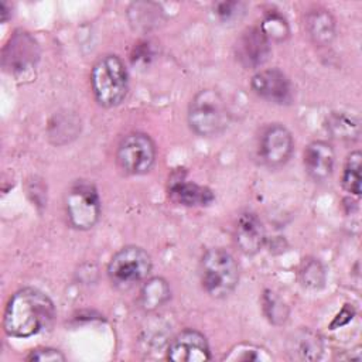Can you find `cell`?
<instances>
[{"label":"cell","mask_w":362,"mask_h":362,"mask_svg":"<svg viewBox=\"0 0 362 362\" xmlns=\"http://www.w3.org/2000/svg\"><path fill=\"white\" fill-rule=\"evenodd\" d=\"M90 85L96 102L103 107L120 105L129 89L127 69L117 55H103L90 72Z\"/></svg>","instance_id":"2"},{"label":"cell","mask_w":362,"mask_h":362,"mask_svg":"<svg viewBox=\"0 0 362 362\" xmlns=\"http://www.w3.org/2000/svg\"><path fill=\"white\" fill-rule=\"evenodd\" d=\"M151 266V257L143 247L124 246L110 259L107 276L115 287L126 290L146 280Z\"/></svg>","instance_id":"5"},{"label":"cell","mask_w":362,"mask_h":362,"mask_svg":"<svg viewBox=\"0 0 362 362\" xmlns=\"http://www.w3.org/2000/svg\"><path fill=\"white\" fill-rule=\"evenodd\" d=\"M293 136L290 130L279 123L267 126L260 137L259 156L270 168L286 164L293 153Z\"/></svg>","instance_id":"9"},{"label":"cell","mask_w":362,"mask_h":362,"mask_svg":"<svg viewBox=\"0 0 362 362\" xmlns=\"http://www.w3.org/2000/svg\"><path fill=\"white\" fill-rule=\"evenodd\" d=\"M305 30L314 44L328 45L335 37V18L327 8H313L305 16Z\"/></svg>","instance_id":"16"},{"label":"cell","mask_w":362,"mask_h":362,"mask_svg":"<svg viewBox=\"0 0 362 362\" xmlns=\"http://www.w3.org/2000/svg\"><path fill=\"white\" fill-rule=\"evenodd\" d=\"M171 298V288L163 277H151L146 280L140 290L139 303L143 310L154 311Z\"/></svg>","instance_id":"18"},{"label":"cell","mask_w":362,"mask_h":362,"mask_svg":"<svg viewBox=\"0 0 362 362\" xmlns=\"http://www.w3.org/2000/svg\"><path fill=\"white\" fill-rule=\"evenodd\" d=\"M300 281L305 288L317 290L321 288L325 283V270L318 259L307 257L301 262L300 266Z\"/></svg>","instance_id":"23"},{"label":"cell","mask_w":362,"mask_h":362,"mask_svg":"<svg viewBox=\"0 0 362 362\" xmlns=\"http://www.w3.org/2000/svg\"><path fill=\"white\" fill-rule=\"evenodd\" d=\"M160 16V7L153 3H133L129 8L130 23L136 28H148L150 25L157 24Z\"/></svg>","instance_id":"22"},{"label":"cell","mask_w":362,"mask_h":362,"mask_svg":"<svg viewBox=\"0 0 362 362\" xmlns=\"http://www.w3.org/2000/svg\"><path fill=\"white\" fill-rule=\"evenodd\" d=\"M361 168H362V154L358 150L352 151L345 161L341 182H342V187L354 195L361 194Z\"/></svg>","instance_id":"20"},{"label":"cell","mask_w":362,"mask_h":362,"mask_svg":"<svg viewBox=\"0 0 362 362\" xmlns=\"http://www.w3.org/2000/svg\"><path fill=\"white\" fill-rule=\"evenodd\" d=\"M167 358L174 362H204L211 359V351L204 334L184 329L170 342Z\"/></svg>","instance_id":"11"},{"label":"cell","mask_w":362,"mask_h":362,"mask_svg":"<svg viewBox=\"0 0 362 362\" xmlns=\"http://www.w3.org/2000/svg\"><path fill=\"white\" fill-rule=\"evenodd\" d=\"M27 361H37V362H62L65 361V355L54 348H35L33 349Z\"/></svg>","instance_id":"27"},{"label":"cell","mask_w":362,"mask_h":362,"mask_svg":"<svg viewBox=\"0 0 362 362\" xmlns=\"http://www.w3.org/2000/svg\"><path fill=\"white\" fill-rule=\"evenodd\" d=\"M233 239L239 250L245 255L257 253L266 240V232L262 221L253 212H242L235 222Z\"/></svg>","instance_id":"13"},{"label":"cell","mask_w":362,"mask_h":362,"mask_svg":"<svg viewBox=\"0 0 362 362\" xmlns=\"http://www.w3.org/2000/svg\"><path fill=\"white\" fill-rule=\"evenodd\" d=\"M120 168L132 175L148 173L156 161V144L146 133H130L123 137L116 153Z\"/></svg>","instance_id":"7"},{"label":"cell","mask_w":362,"mask_h":362,"mask_svg":"<svg viewBox=\"0 0 362 362\" xmlns=\"http://www.w3.org/2000/svg\"><path fill=\"white\" fill-rule=\"evenodd\" d=\"M0 14H1V21H7L8 17H10V13H8V6L6 1H1L0 3Z\"/></svg>","instance_id":"29"},{"label":"cell","mask_w":362,"mask_h":362,"mask_svg":"<svg viewBox=\"0 0 362 362\" xmlns=\"http://www.w3.org/2000/svg\"><path fill=\"white\" fill-rule=\"evenodd\" d=\"M226 361H270L272 356L266 349L253 345V344H238L235 345L228 355H225Z\"/></svg>","instance_id":"25"},{"label":"cell","mask_w":362,"mask_h":362,"mask_svg":"<svg viewBox=\"0 0 362 362\" xmlns=\"http://www.w3.org/2000/svg\"><path fill=\"white\" fill-rule=\"evenodd\" d=\"M229 123V112L225 99L215 89H202L188 106V124L194 133L202 137L221 134Z\"/></svg>","instance_id":"4"},{"label":"cell","mask_w":362,"mask_h":362,"mask_svg":"<svg viewBox=\"0 0 362 362\" xmlns=\"http://www.w3.org/2000/svg\"><path fill=\"white\" fill-rule=\"evenodd\" d=\"M199 279L202 288L215 298L229 296L239 281V266L235 257L221 249H208L199 262Z\"/></svg>","instance_id":"3"},{"label":"cell","mask_w":362,"mask_h":362,"mask_svg":"<svg viewBox=\"0 0 362 362\" xmlns=\"http://www.w3.org/2000/svg\"><path fill=\"white\" fill-rule=\"evenodd\" d=\"M327 130L339 140H356L361 134L359 120L342 112H334L327 120Z\"/></svg>","instance_id":"19"},{"label":"cell","mask_w":362,"mask_h":362,"mask_svg":"<svg viewBox=\"0 0 362 362\" xmlns=\"http://www.w3.org/2000/svg\"><path fill=\"white\" fill-rule=\"evenodd\" d=\"M238 61L249 69L263 65L270 55V41L260 27L246 28L235 45Z\"/></svg>","instance_id":"12"},{"label":"cell","mask_w":362,"mask_h":362,"mask_svg":"<svg viewBox=\"0 0 362 362\" xmlns=\"http://www.w3.org/2000/svg\"><path fill=\"white\" fill-rule=\"evenodd\" d=\"M168 194L174 202L185 206H206L214 201V194L209 188L187 181L181 173L170 177Z\"/></svg>","instance_id":"15"},{"label":"cell","mask_w":362,"mask_h":362,"mask_svg":"<svg viewBox=\"0 0 362 362\" xmlns=\"http://www.w3.org/2000/svg\"><path fill=\"white\" fill-rule=\"evenodd\" d=\"M65 214L72 228L88 230L96 225L100 216V199L93 184L88 181L74 182L65 194Z\"/></svg>","instance_id":"6"},{"label":"cell","mask_w":362,"mask_h":362,"mask_svg":"<svg viewBox=\"0 0 362 362\" xmlns=\"http://www.w3.org/2000/svg\"><path fill=\"white\" fill-rule=\"evenodd\" d=\"M243 7V3L240 1H219L214 6V13L221 21L229 23L239 18L245 13Z\"/></svg>","instance_id":"26"},{"label":"cell","mask_w":362,"mask_h":362,"mask_svg":"<svg viewBox=\"0 0 362 362\" xmlns=\"http://www.w3.org/2000/svg\"><path fill=\"white\" fill-rule=\"evenodd\" d=\"M253 92L276 105H288L293 100V88L288 78L277 68L263 69L253 75L250 81Z\"/></svg>","instance_id":"10"},{"label":"cell","mask_w":362,"mask_h":362,"mask_svg":"<svg viewBox=\"0 0 362 362\" xmlns=\"http://www.w3.org/2000/svg\"><path fill=\"white\" fill-rule=\"evenodd\" d=\"M334 148L322 140L311 141L304 150V168L311 180L322 182L331 177L334 170Z\"/></svg>","instance_id":"14"},{"label":"cell","mask_w":362,"mask_h":362,"mask_svg":"<svg viewBox=\"0 0 362 362\" xmlns=\"http://www.w3.org/2000/svg\"><path fill=\"white\" fill-rule=\"evenodd\" d=\"M262 304H263V311L272 324L281 325L286 322L288 317V308L283 303V300H280L273 291L270 290L264 291Z\"/></svg>","instance_id":"24"},{"label":"cell","mask_w":362,"mask_h":362,"mask_svg":"<svg viewBox=\"0 0 362 362\" xmlns=\"http://www.w3.org/2000/svg\"><path fill=\"white\" fill-rule=\"evenodd\" d=\"M54 317L55 307L52 300L41 290L25 287L10 297L3 325L8 335L27 338L48 328Z\"/></svg>","instance_id":"1"},{"label":"cell","mask_w":362,"mask_h":362,"mask_svg":"<svg viewBox=\"0 0 362 362\" xmlns=\"http://www.w3.org/2000/svg\"><path fill=\"white\" fill-rule=\"evenodd\" d=\"M151 58V51H150V45L147 42H139L134 47V52L132 54V62L136 64H147L148 59Z\"/></svg>","instance_id":"28"},{"label":"cell","mask_w":362,"mask_h":362,"mask_svg":"<svg viewBox=\"0 0 362 362\" xmlns=\"http://www.w3.org/2000/svg\"><path fill=\"white\" fill-rule=\"evenodd\" d=\"M288 352L297 359L315 361L322 354V339L310 329H300L288 341Z\"/></svg>","instance_id":"17"},{"label":"cell","mask_w":362,"mask_h":362,"mask_svg":"<svg viewBox=\"0 0 362 362\" xmlns=\"http://www.w3.org/2000/svg\"><path fill=\"white\" fill-rule=\"evenodd\" d=\"M259 27L267 37V40L274 42L284 41L290 34V28L286 18L276 10L267 11Z\"/></svg>","instance_id":"21"},{"label":"cell","mask_w":362,"mask_h":362,"mask_svg":"<svg viewBox=\"0 0 362 362\" xmlns=\"http://www.w3.org/2000/svg\"><path fill=\"white\" fill-rule=\"evenodd\" d=\"M40 58V47L35 38L23 30H17L3 48V68L8 74H23L35 66Z\"/></svg>","instance_id":"8"}]
</instances>
